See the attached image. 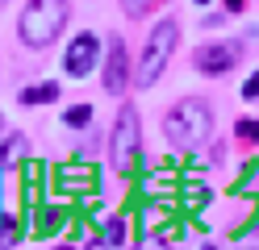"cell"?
Here are the masks:
<instances>
[{
	"mask_svg": "<svg viewBox=\"0 0 259 250\" xmlns=\"http://www.w3.org/2000/svg\"><path fill=\"white\" fill-rule=\"evenodd\" d=\"M209 129H213V117L205 100H180L163 121V133L176 150H201L209 142Z\"/></svg>",
	"mask_w": 259,
	"mask_h": 250,
	"instance_id": "6da1fadb",
	"label": "cell"
},
{
	"mask_svg": "<svg viewBox=\"0 0 259 250\" xmlns=\"http://www.w3.org/2000/svg\"><path fill=\"white\" fill-rule=\"evenodd\" d=\"M63 25H67V0H29V5L21 9V21H17V33L25 46H51Z\"/></svg>",
	"mask_w": 259,
	"mask_h": 250,
	"instance_id": "7a4b0ae2",
	"label": "cell"
},
{
	"mask_svg": "<svg viewBox=\"0 0 259 250\" xmlns=\"http://www.w3.org/2000/svg\"><path fill=\"white\" fill-rule=\"evenodd\" d=\"M109 155H113V171H134L142 159V125H138V109L121 105L117 121H113V138H109Z\"/></svg>",
	"mask_w": 259,
	"mask_h": 250,
	"instance_id": "3957f363",
	"label": "cell"
},
{
	"mask_svg": "<svg viewBox=\"0 0 259 250\" xmlns=\"http://www.w3.org/2000/svg\"><path fill=\"white\" fill-rule=\"evenodd\" d=\"M176 42H180V25H176L171 17H167V21H159L155 33L147 38V50H142V63H138V75H134L138 88H151V83L167 71V59H171Z\"/></svg>",
	"mask_w": 259,
	"mask_h": 250,
	"instance_id": "277c9868",
	"label": "cell"
},
{
	"mask_svg": "<svg viewBox=\"0 0 259 250\" xmlns=\"http://www.w3.org/2000/svg\"><path fill=\"white\" fill-rule=\"evenodd\" d=\"M242 55V42H213L197 50V71L201 75H226Z\"/></svg>",
	"mask_w": 259,
	"mask_h": 250,
	"instance_id": "5b68a950",
	"label": "cell"
},
{
	"mask_svg": "<svg viewBox=\"0 0 259 250\" xmlns=\"http://www.w3.org/2000/svg\"><path fill=\"white\" fill-rule=\"evenodd\" d=\"M96 63H101V42H96V33H79V38L67 46V75L84 79Z\"/></svg>",
	"mask_w": 259,
	"mask_h": 250,
	"instance_id": "8992f818",
	"label": "cell"
},
{
	"mask_svg": "<svg viewBox=\"0 0 259 250\" xmlns=\"http://www.w3.org/2000/svg\"><path fill=\"white\" fill-rule=\"evenodd\" d=\"M130 59H125V42L121 38H109V59H105V88L113 92V96H121V88H125V79H130V67H125Z\"/></svg>",
	"mask_w": 259,
	"mask_h": 250,
	"instance_id": "52a82bcc",
	"label": "cell"
},
{
	"mask_svg": "<svg viewBox=\"0 0 259 250\" xmlns=\"http://www.w3.org/2000/svg\"><path fill=\"white\" fill-rule=\"evenodd\" d=\"M51 100H59V83H42V88L21 92V105H51Z\"/></svg>",
	"mask_w": 259,
	"mask_h": 250,
	"instance_id": "ba28073f",
	"label": "cell"
},
{
	"mask_svg": "<svg viewBox=\"0 0 259 250\" xmlns=\"http://www.w3.org/2000/svg\"><path fill=\"white\" fill-rule=\"evenodd\" d=\"M63 121H67V125H88L92 121V109L88 105H71L67 113H63Z\"/></svg>",
	"mask_w": 259,
	"mask_h": 250,
	"instance_id": "9c48e42d",
	"label": "cell"
},
{
	"mask_svg": "<svg viewBox=\"0 0 259 250\" xmlns=\"http://www.w3.org/2000/svg\"><path fill=\"white\" fill-rule=\"evenodd\" d=\"M101 242H109V246H117V242H125V221H121V217H113V221H109V233H105Z\"/></svg>",
	"mask_w": 259,
	"mask_h": 250,
	"instance_id": "30bf717a",
	"label": "cell"
},
{
	"mask_svg": "<svg viewBox=\"0 0 259 250\" xmlns=\"http://www.w3.org/2000/svg\"><path fill=\"white\" fill-rule=\"evenodd\" d=\"M238 138L242 142H259V121H251V117H247V121H238Z\"/></svg>",
	"mask_w": 259,
	"mask_h": 250,
	"instance_id": "8fae6325",
	"label": "cell"
},
{
	"mask_svg": "<svg viewBox=\"0 0 259 250\" xmlns=\"http://www.w3.org/2000/svg\"><path fill=\"white\" fill-rule=\"evenodd\" d=\"M121 9H125V17H147L151 0H121Z\"/></svg>",
	"mask_w": 259,
	"mask_h": 250,
	"instance_id": "7c38bea8",
	"label": "cell"
},
{
	"mask_svg": "<svg viewBox=\"0 0 259 250\" xmlns=\"http://www.w3.org/2000/svg\"><path fill=\"white\" fill-rule=\"evenodd\" d=\"M255 96H259V71H255L247 83H242V100H255Z\"/></svg>",
	"mask_w": 259,
	"mask_h": 250,
	"instance_id": "4fadbf2b",
	"label": "cell"
},
{
	"mask_svg": "<svg viewBox=\"0 0 259 250\" xmlns=\"http://www.w3.org/2000/svg\"><path fill=\"white\" fill-rule=\"evenodd\" d=\"M242 5H247V0H226V9H230V13H242Z\"/></svg>",
	"mask_w": 259,
	"mask_h": 250,
	"instance_id": "5bb4252c",
	"label": "cell"
},
{
	"mask_svg": "<svg viewBox=\"0 0 259 250\" xmlns=\"http://www.w3.org/2000/svg\"><path fill=\"white\" fill-rule=\"evenodd\" d=\"M197 5H209V0H197Z\"/></svg>",
	"mask_w": 259,
	"mask_h": 250,
	"instance_id": "9a60e30c",
	"label": "cell"
},
{
	"mask_svg": "<svg viewBox=\"0 0 259 250\" xmlns=\"http://www.w3.org/2000/svg\"><path fill=\"white\" fill-rule=\"evenodd\" d=\"M0 5H5V0H0Z\"/></svg>",
	"mask_w": 259,
	"mask_h": 250,
	"instance_id": "2e32d148",
	"label": "cell"
}]
</instances>
